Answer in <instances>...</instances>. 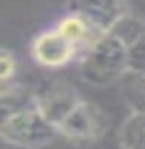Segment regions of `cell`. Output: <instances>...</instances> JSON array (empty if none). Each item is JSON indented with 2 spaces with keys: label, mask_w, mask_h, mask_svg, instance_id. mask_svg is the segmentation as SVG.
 <instances>
[{
  "label": "cell",
  "mask_w": 145,
  "mask_h": 149,
  "mask_svg": "<svg viewBox=\"0 0 145 149\" xmlns=\"http://www.w3.org/2000/svg\"><path fill=\"white\" fill-rule=\"evenodd\" d=\"M32 104H35V90L15 82L0 84V125Z\"/></svg>",
  "instance_id": "9c48e42d"
},
{
  "label": "cell",
  "mask_w": 145,
  "mask_h": 149,
  "mask_svg": "<svg viewBox=\"0 0 145 149\" xmlns=\"http://www.w3.org/2000/svg\"><path fill=\"white\" fill-rule=\"evenodd\" d=\"M58 138V130L37 108V102L0 125V140L21 149H41Z\"/></svg>",
  "instance_id": "7a4b0ae2"
},
{
  "label": "cell",
  "mask_w": 145,
  "mask_h": 149,
  "mask_svg": "<svg viewBox=\"0 0 145 149\" xmlns=\"http://www.w3.org/2000/svg\"><path fill=\"white\" fill-rule=\"evenodd\" d=\"M121 149H145V114H130L121 123L119 132Z\"/></svg>",
  "instance_id": "8fae6325"
},
{
  "label": "cell",
  "mask_w": 145,
  "mask_h": 149,
  "mask_svg": "<svg viewBox=\"0 0 145 149\" xmlns=\"http://www.w3.org/2000/svg\"><path fill=\"white\" fill-rule=\"evenodd\" d=\"M121 95L134 114H145V71H128L119 80Z\"/></svg>",
  "instance_id": "30bf717a"
},
{
  "label": "cell",
  "mask_w": 145,
  "mask_h": 149,
  "mask_svg": "<svg viewBox=\"0 0 145 149\" xmlns=\"http://www.w3.org/2000/svg\"><path fill=\"white\" fill-rule=\"evenodd\" d=\"M112 34H115L127 47L128 71L143 73L145 71V21L130 13L114 26Z\"/></svg>",
  "instance_id": "52a82bcc"
},
{
  "label": "cell",
  "mask_w": 145,
  "mask_h": 149,
  "mask_svg": "<svg viewBox=\"0 0 145 149\" xmlns=\"http://www.w3.org/2000/svg\"><path fill=\"white\" fill-rule=\"evenodd\" d=\"M106 129H108V116L104 114V110L84 99L78 101L56 125L58 136H63L73 143L97 142L104 136Z\"/></svg>",
  "instance_id": "3957f363"
},
{
  "label": "cell",
  "mask_w": 145,
  "mask_h": 149,
  "mask_svg": "<svg viewBox=\"0 0 145 149\" xmlns=\"http://www.w3.org/2000/svg\"><path fill=\"white\" fill-rule=\"evenodd\" d=\"M80 99L82 97L76 93V90L67 82H52L45 90L35 91L37 108L54 127Z\"/></svg>",
  "instance_id": "8992f818"
},
{
  "label": "cell",
  "mask_w": 145,
  "mask_h": 149,
  "mask_svg": "<svg viewBox=\"0 0 145 149\" xmlns=\"http://www.w3.org/2000/svg\"><path fill=\"white\" fill-rule=\"evenodd\" d=\"M54 30L58 34H62L69 43H73L78 49V52H84L87 47H91L97 39L102 36L95 30L93 26H89L82 17L74 15V13H67L56 22Z\"/></svg>",
  "instance_id": "ba28073f"
},
{
  "label": "cell",
  "mask_w": 145,
  "mask_h": 149,
  "mask_svg": "<svg viewBox=\"0 0 145 149\" xmlns=\"http://www.w3.org/2000/svg\"><path fill=\"white\" fill-rule=\"evenodd\" d=\"M82 80L95 88L117 84L128 73L127 47L115 34H102L91 47L78 56Z\"/></svg>",
  "instance_id": "6da1fadb"
},
{
  "label": "cell",
  "mask_w": 145,
  "mask_h": 149,
  "mask_svg": "<svg viewBox=\"0 0 145 149\" xmlns=\"http://www.w3.org/2000/svg\"><path fill=\"white\" fill-rule=\"evenodd\" d=\"M67 9L82 17L99 34H108L130 15V0H67Z\"/></svg>",
  "instance_id": "277c9868"
},
{
  "label": "cell",
  "mask_w": 145,
  "mask_h": 149,
  "mask_svg": "<svg viewBox=\"0 0 145 149\" xmlns=\"http://www.w3.org/2000/svg\"><path fill=\"white\" fill-rule=\"evenodd\" d=\"M17 67V56L6 47H0V84L11 82L15 78Z\"/></svg>",
  "instance_id": "7c38bea8"
},
{
  "label": "cell",
  "mask_w": 145,
  "mask_h": 149,
  "mask_svg": "<svg viewBox=\"0 0 145 149\" xmlns=\"http://www.w3.org/2000/svg\"><path fill=\"white\" fill-rule=\"evenodd\" d=\"M30 54L34 58V62L41 67L46 69H60L65 67L73 62L74 58H78L80 52L73 43H69L67 39L58 34L54 28L43 30L41 34H37L32 39L30 45Z\"/></svg>",
  "instance_id": "5b68a950"
}]
</instances>
